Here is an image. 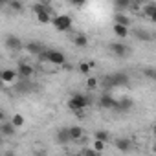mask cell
<instances>
[{
    "label": "cell",
    "instance_id": "6da1fadb",
    "mask_svg": "<svg viewBox=\"0 0 156 156\" xmlns=\"http://www.w3.org/2000/svg\"><path fill=\"white\" fill-rule=\"evenodd\" d=\"M42 57H44L46 61H50L53 66H62V64L66 62L64 53L59 51V50H42Z\"/></svg>",
    "mask_w": 156,
    "mask_h": 156
},
{
    "label": "cell",
    "instance_id": "7a4b0ae2",
    "mask_svg": "<svg viewBox=\"0 0 156 156\" xmlns=\"http://www.w3.org/2000/svg\"><path fill=\"white\" fill-rule=\"evenodd\" d=\"M87 105H88V98H85L83 94H73V96L70 98V101H68V108L73 110V112L85 110Z\"/></svg>",
    "mask_w": 156,
    "mask_h": 156
},
{
    "label": "cell",
    "instance_id": "3957f363",
    "mask_svg": "<svg viewBox=\"0 0 156 156\" xmlns=\"http://www.w3.org/2000/svg\"><path fill=\"white\" fill-rule=\"evenodd\" d=\"M51 24L59 31H68L72 28V17H68V15H55V17H51Z\"/></svg>",
    "mask_w": 156,
    "mask_h": 156
},
{
    "label": "cell",
    "instance_id": "277c9868",
    "mask_svg": "<svg viewBox=\"0 0 156 156\" xmlns=\"http://www.w3.org/2000/svg\"><path fill=\"white\" fill-rule=\"evenodd\" d=\"M33 11H35V17H37V20H39V24H50V22H51V13H50V9H48L46 6L37 4V6L33 8Z\"/></svg>",
    "mask_w": 156,
    "mask_h": 156
},
{
    "label": "cell",
    "instance_id": "5b68a950",
    "mask_svg": "<svg viewBox=\"0 0 156 156\" xmlns=\"http://www.w3.org/2000/svg\"><path fill=\"white\" fill-rule=\"evenodd\" d=\"M4 42H6V48H8L9 51H20V50H22V46H24V44H22V41H20L17 35H8Z\"/></svg>",
    "mask_w": 156,
    "mask_h": 156
},
{
    "label": "cell",
    "instance_id": "8992f818",
    "mask_svg": "<svg viewBox=\"0 0 156 156\" xmlns=\"http://www.w3.org/2000/svg\"><path fill=\"white\" fill-rule=\"evenodd\" d=\"M99 105H101L103 108H107V110H116V107H118V99L112 98L110 94H103V96L99 98Z\"/></svg>",
    "mask_w": 156,
    "mask_h": 156
},
{
    "label": "cell",
    "instance_id": "52a82bcc",
    "mask_svg": "<svg viewBox=\"0 0 156 156\" xmlns=\"http://www.w3.org/2000/svg\"><path fill=\"white\" fill-rule=\"evenodd\" d=\"M15 72H17V75L20 77V79H30V77L33 75V72H35V70H33V66H31V64L20 62V64L17 66V70H15Z\"/></svg>",
    "mask_w": 156,
    "mask_h": 156
},
{
    "label": "cell",
    "instance_id": "ba28073f",
    "mask_svg": "<svg viewBox=\"0 0 156 156\" xmlns=\"http://www.w3.org/2000/svg\"><path fill=\"white\" fill-rule=\"evenodd\" d=\"M108 85H112V87H125V85H129V75L127 73H114V75H110L108 77Z\"/></svg>",
    "mask_w": 156,
    "mask_h": 156
},
{
    "label": "cell",
    "instance_id": "9c48e42d",
    "mask_svg": "<svg viewBox=\"0 0 156 156\" xmlns=\"http://www.w3.org/2000/svg\"><path fill=\"white\" fill-rule=\"evenodd\" d=\"M17 79V72L15 70H11V68H6V70H2L0 72V83H6V85H9V83H13Z\"/></svg>",
    "mask_w": 156,
    "mask_h": 156
},
{
    "label": "cell",
    "instance_id": "30bf717a",
    "mask_svg": "<svg viewBox=\"0 0 156 156\" xmlns=\"http://www.w3.org/2000/svg\"><path fill=\"white\" fill-rule=\"evenodd\" d=\"M110 51L116 55V57H125V55H129V48L125 46V44H121V42H112L110 44Z\"/></svg>",
    "mask_w": 156,
    "mask_h": 156
},
{
    "label": "cell",
    "instance_id": "8fae6325",
    "mask_svg": "<svg viewBox=\"0 0 156 156\" xmlns=\"http://www.w3.org/2000/svg\"><path fill=\"white\" fill-rule=\"evenodd\" d=\"M68 136H70V141H79V140H83V136H85L83 127H77V125L68 127Z\"/></svg>",
    "mask_w": 156,
    "mask_h": 156
},
{
    "label": "cell",
    "instance_id": "7c38bea8",
    "mask_svg": "<svg viewBox=\"0 0 156 156\" xmlns=\"http://www.w3.org/2000/svg\"><path fill=\"white\" fill-rule=\"evenodd\" d=\"M116 147L121 151V152H129L132 149V141L129 138H118L116 140Z\"/></svg>",
    "mask_w": 156,
    "mask_h": 156
},
{
    "label": "cell",
    "instance_id": "4fadbf2b",
    "mask_svg": "<svg viewBox=\"0 0 156 156\" xmlns=\"http://www.w3.org/2000/svg\"><path fill=\"white\" fill-rule=\"evenodd\" d=\"M143 13L151 19V20H156V6H154V2L152 0H149V2H145V6H143Z\"/></svg>",
    "mask_w": 156,
    "mask_h": 156
},
{
    "label": "cell",
    "instance_id": "5bb4252c",
    "mask_svg": "<svg viewBox=\"0 0 156 156\" xmlns=\"http://www.w3.org/2000/svg\"><path fill=\"white\" fill-rule=\"evenodd\" d=\"M112 31H114V35L119 37V39H127V37H129V28H127V26L114 24V26H112Z\"/></svg>",
    "mask_w": 156,
    "mask_h": 156
},
{
    "label": "cell",
    "instance_id": "9a60e30c",
    "mask_svg": "<svg viewBox=\"0 0 156 156\" xmlns=\"http://www.w3.org/2000/svg\"><path fill=\"white\" fill-rule=\"evenodd\" d=\"M15 130H17V127H13V123L11 121H2V127H0V132H2L4 136H13L15 134Z\"/></svg>",
    "mask_w": 156,
    "mask_h": 156
},
{
    "label": "cell",
    "instance_id": "2e32d148",
    "mask_svg": "<svg viewBox=\"0 0 156 156\" xmlns=\"http://www.w3.org/2000/svg\"><path fill=\"white\" fill-rule=\"evenodd\" d=\"M114 24H121V26H127V28H129L130 19H129L125 13H116V15H114Z\"/></svg>",
    "mask_w": 156,
    "mask_h": 156
},
{
    "label": "cell",
    "instance_id": "e0dca14e",
    "mask_svg": "<svg viewBox=\"0 0 156 156\" xmlns=\"http://www.w3.org/2000/svg\"><path fill=\"white\" fill-rule=\"evenodd\" d=\"M73 44H75V46H79V48H85V46L88 44V39H87V35H83V33H77V35L73 37Z\"/></svg>",
    "mask_w": 156,
    "mask_h": 156
},
{
    "label": "cell",
    "instance_id": "ac0fdd59",
    "mask_svg": "<svg viewBox=\"0 0 156 156\" xmlns=\"http://www.w3.org/2000/svg\"><path fill=\"white\" fill-rule=\"evenodd\" d=\"M132 107V99H121V101H118V107H116V110L118 112H125V110H129Z\"/></svg>",
    "mask_w": 156,
    "mask_h": 156
},
{
    "label": "cell",
    "instance_id": "d6986e66",
    "mask_svg": "<svg viewBox=\"0 0 156 156\" xmlns=\"http://www.w3.org/2000/svg\"><path fill=\"white\" fill-rule=\"evenodd\" d=\"M9 121H11V123H13V127H17V129H19V127H24V116H22V114H19V112H17V114H13Z\"/></svg>",
    "mask_w": 156,
    "mask_h": 156
},
{
    "label": "cell",
    "instance_id": "ffe728a7",
    "mask_svg": "<svg viewBox=\"0 0 156 156\" xmlns=\"http://www.w3.org/2000/svg\"><path fill=\"white\" fill-rule=\"evenodd\" d=\"M57 141H59V143H68V141H70V136H68V127H66V129H61V130L57 132Z\"/></svg>",
    "mask_w": 156,
    "mask_h": 156
},
{
    "label": "cell",
    "instance_id": "44dd1931",
    "mask_svg": "<svg viewBox=\"0 0 156 156\" xmlns=\"http://www.w3.org/2000/svg\"><path fill=\"white\" fill-rule=\"evenodd\" d=\"M94 138H96V140H99V141H105V143H107V141L110 140V134H108L107 130H96Z\"/></svg>",
    "mask_w": 156,
    "mask_h": 156
},
{
    "label": "cell",
    "instance_id": "7402d4cb",
    "mask_svg": "<svg viewBox=\"0 0 156 156\" xmlns=\"http://www.w3.org/2000/svg\"><path fill=\"white\" fill-rule=\"evenodd\" d=\"M114 4H116L118 9H129L132 2H130V0H114Z\"/></svg>",
    "mask_w": 156,
    "mask_h": 156
},
{
    "label": "cell",
    "instance_id": "603a6c76",
    "mask_svg": "<svg viewBox=\"0 0 156 156\" xmlns=\"http://www.w3.org/2000/svg\"><path fill=\"white\" fill-rule=\"evenodd\" d=\"M26 50H28L30 53H41V51H42V46H41V44H37V42H31V44H28V46H26Z\"/></svg>",
    "mask_w": 156,
    "mask_h": 156
},
{
    "label": "cell",
    "instance_id": "cb8c5ba5",
    "mask_svg": "<svg viewBox=\"0 0 156 156\" xmlns=\"http://www.w3.org/2000/svg\"><path fill=\"white\" fill-rule=\"evenodd\" d=\"M8 8L13 9V11H20L22 9V4L19 2V0H8Z\"/></svg>",
    "mask_w": 156,
    "mask_h": 156
},
{
    "label": "cell",
    "instance_id": "d4e9b609",
    "mask_svg": "<svg viewBox=\"0 0 156 156\" xmlns=\"http://www.w3.org/2000/svg\"><path fill=\"white\" fill-rule=\"evenodd\" d=\"M143 73H145L147 79H156V70H154L152 66H147V68L143 70Z\"/></svg>",
    "mask_w": 156,
    "mask_h": 156
},
{
    "label": "cell",
    "instance_id": "484cf974",
    "mask_svg": "<svg viewBox=\"0 0 156 156\" xmlns=\"http://www.w3.org/2000/svg\"><path fill=\"white\" fill-rule=\"evenodd\" d=\"M136 35L140 37V41H152V35H151L149 31H145V30H141V31H138Z\"/></svg>",
    "mask_w": 156,
    "mask_h": 156
},
{
    "label": "cell",
    "instance_id": "4316f807",
    "mask_svg": "<svg viewBox=\"0 0 156 156\" xmlns=\"http://www.w3.org/2000/svg\"><path fill=\"white\" fill-rule=\"evenodd\" d=\"M94 149H96V152H103V151H105V141L96 140V141H94Z\"/></svg>",
    "mask_w": 156,
    "mask_h": 156
},
{
    "label": "cell",
    "instance_id": "83f0119b",
    "mask_svg": "<svg viewBox=\"0 0 156 156\" xmlns=\"http://www.w3.org/2000/svg\"><path fill=\"white\" fill-rule=\"evenodd\" d=\"M79 70H81V73H88L90 72V64L88 62H81L79 64Z\"/></svg>",
    "mask_w": 156,
    "mask_h": 156
},
{
    "label": "cell",
    "instance_id": "f1b7e54d",
    "mask_svg": "<svg viewBox=\"0 0 156 156\" xmlns=\"http://www.w3.org/2000/svg\"><path fill=\"white\" fill-rule=\"evenodd\" d=\"M87 87L88 88H96L98 87V79H96V77H90V79L87 81Z\"/></svg>",
    "mask_w": 156,
    "mask_h": 156
},
{
    "label": "cell",
    "instance_id": "f546056e",
    "mask_svg": "<svg viewBox=\"0 0 156 156\" xmlns=\"http://www.w3.org/2000/svg\"><path fill=\"white\" fill-rule=\"evenodd\" d=\"M70 2H72L73 6H83V4L87 2V0H70Z\"/></svg>",
    "mask_w": 156,
    "mask_h": 156
},
{
    "label": "cell",
    "instance_id": "4dcf8cb0",
    "mask_svg": "<svg viewBox=\"0 0 156 156\" xmlns=\"http://www.w3.org/2000/svg\"><path fill=\"white\" fill-rule=\"evenodd\" d=\"M83 154H98L96 149H83Z\"/></svg>",
    "mask_w": 156,
    "mask_h": 156
},
{
    "label": "cell",
    "instance_id": "1f68e13d",
    "mask_svg": "<svg viewBox=\"0 0 156 156\" xmlns=\"http://www.w3.org/2000/svg\"><path fill=\"white\" fill-rule=\"evenodd\" d=\"M4 119H6V114H4V112H2V110H0V123H2V121H4Z\"/></svg>",
    "mask_w": 156,
    "mask_h": 156
},
{
    "label": "cell",
    "instance_id": "d6a6232c",
    "mask_svg": "<svg viewBox=\"0 0 156 156\" xmlns=\"http://www.w3.org/2000/svg\"><path fill=\"white\" fill-rule=\"evenodd\" d=\"M138 2H140V4H145V2H149V0H138Z\"/></svg>",
    "mask_w": 156,
    "mask_h": 156
}]
</instances>
